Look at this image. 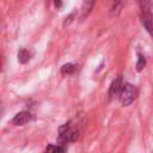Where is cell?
Wrapping results in <instances>:
<instances>
[{
    "instance_id": "ba28073f",
    "label": "cell",
    "mask_w": 153,
    "mask_h": 153,
    "mask_svg": "<svg viewBox=\"0 0 153 153\" xmlns=\"http://www.w3.org/2000/svg\"><path fill=\"white\" fill-rule=\"evenodd\" d=\"M66 152H67V149L63 145H57V146L49 145L45 151V153H66Z\"/></svg>"
},
{
    "instance_id": "7a4b0ae2",
    "label": "cell",
    "mask_w": 153,
    "mask_h": 153,
    "mask_svg": "<svg viewBox=\"0 0 153 153\" xmlns=\"http://www.w3.org/2000/svg\"><path fill=\"white\" fill-rule=\"evenodd\" d=\"M118 97H120V102L122 103V105L127 106V105L131 104L134 102L135 97H136V88H135V86H133L129 82L124 84Z\"/></svg>"
},
{
    "instance_id": "7c38bea8",
    "label": "cell",
    "mask_w": 153,
    "mask_h": 153,
    "mask_svg": "<svg viewBox=\"0 0 153 153\" xmlns=\"http://www.w3.org/2000/svg\"><path fill=\"white\" fill-rule=\"evenodd\" d=\"M54 2H55V6H56L57 8H60L61 5H62V0H54Z\"/></svg>"
},
{
    "instance_id": "8fae6325",
    "label": "cell",
    "mask_w": 153,
    "mask_h": 153,
    "mask_svg": "<svg viewBox=\"0 0 153 153\" xmlns=\"http://www.w3.org/2000/svg\"><path fill=\"white\" fill-rule=\"evenodd\" d=\"M145 65H146V60H145V57H143L141 54H139V59H137V63H136V69H137L139 72L142 71L143 67H145Z\"/></svg>"
},
{
    "instance_id": "6da1fadb",
    "label": "cell",
    "mask_w": 153,
    "mask_h": 153,
    "mask_svg": "<svg viewBox=\"0 0 153 153\" xmlns=\"http://www.w3.org/2000/svg\"><path fill=\"white\" fill-rule=\"evenodd\" d=\"M141 8V22L148 33L153 37V14L151 12V1L149 0H139Z\"/></svg>"
},
{
    "instance_id": "9c48e42d",
    "label": "cell",
    "mask_w": 153,
    "mask_h": 153,
    "mask_svg": "<svg viewBox=\"0 0 153 153\" xmlns=\"http://www.w3.org/2000/svg\"><path fill=\"white\" fill-rule=\"evenodd\" d=\"M74 69H75V66H74V65H72V63H66V65L62 66L61 73H62L63 75H69V74H73Z\"/></svg>"
},
{
    "instance_id": "30bf717a",
    "label": "cell",
    "mask_w": 153,
    "mask_h": 153,
    "mask_svg": "<svg viewBox=\"0 0 153 153\" xmlns=\"http://www.w3.org/2000/svg\"><path fill=\"white\" fill-rule=\"evenodd\" d=\"M123 4H124V0H112V7H111L112 13L116 14L121 10V7L123 6Z\"/></svg>"
},
{
    "instance_id": "8992f818",
    "label": "cell",
    "mask_w": 153,
    "mask_h": 153,
    "mask_svg": "<svg viewBox=\"0 0 153 153\" xmlns=\"http://www.w3.org/2000/svg\"><path fill=\"white\" fill-rule=\"evenodd\" d=\"M94 2H96V0H84L82 6H81V18H85L90 14V12L93 8Z\"/></svg>"
},
{
    "instance_id": "5b68a950",
    "label": "cell",
    "mask_w": 153,
    "mask_h": 153,
    "mask_svg": "<svg viewBox=\"0 0 153 153\" xmlns=\"http://www.w3.org/2000/svg\"><path fill=\"white\" fill-rule=\"evenodd\" d=\"M122 87H123L122 78H121V76H117V78L111 82V86H110V90H109V97H110V98H114V97H116V96H120Z\"/></svg>"
},
{
    "instance_id": "52a82bcc",
    "label": "cell",
    "mask_w": 153,
    "mask_h": 153,
    "mask_svg": "<svg viewBox=\"0 0 153 153\" xmlns=\"http://www.w3.org/2000/svg\"><path fill=\"white\" fill-rule=\"evenodd\" d=\"M30 59H31V53H30L27 49L23 48V49H20V50L18 51V61H19L20 63H26Z\"/></svg>"
},
{
    "instance_id": "277c9868",
    "label": "cell",
    "mask_w": 153,
    "mask_h": 153,
    "mask_svg": "<svg viewBox=\"0 0 153 153\" xmlns=\"http://www.w3.org/2000/svg\"><path fill=\"white\" fill-rule=\"evenodd\" d=\"M31 120V114L27 112V111H22V112H18L11 121L12 124L14 126H24L25 123H27L29 121Z\"/></svg>"
},
{
    "instance_id": "3957f363",
    "label": "cell",
    "mask_w": 153,
    "mask_h": 153,
    "mask_svg": "<svg viewBox=\"0 0 153 153\" xmlns=\"http://www.w3.org/2000/svg\"><path fill=\"white\" fill-rule=\"evenodd\" d=\"M59 133H60V141L62 142V145L66 142L75 141L78 139V130H75L71 126V123H66L61 126L59 128Z\"/></svg>"
}]
</instances>
